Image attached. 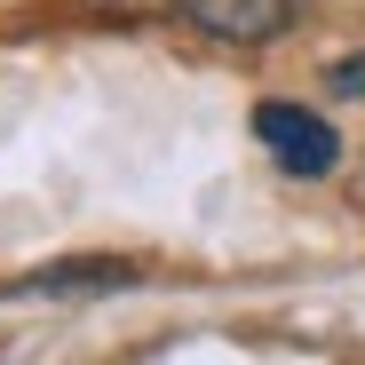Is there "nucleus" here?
<instances>
[{"instance_id": "nucleus-1", "label": "nucleus", "mask_w": 365, "mask_h": 365, "mask_svg": "<svg viewBox=\"0 0 365 365\" xmlns=\"http://www.w3.org/2000/svg\"><path fill=\"white\" fill-rule=\"evenodd\" d=\"M175 9H182V24H199L207 40H238V48H262V40L294 32L310 0H175Z\"/></svg>"}, {"instance_id": "nucleus-3", "label": "nucleus", "mask_w": 365, "mask_h": 365, "mask_svg": "<svg viewBox=\"0 0 365 365\" xmlns=\"http://www.w3.org/2000/svg\"><path fill=\"white\" fill-rule=\"evenodd\" d=\"M111 286H135V262H56L32 278V294H111Z\"/></svg>"}, {"instance_id": "nucleus-4", "label": "nucleus", "mask_w": 365, "mask_h": 365, "mask_svg": "<svg viewBox=\"0 0 365 365\" xmlns=\"http://www.w3.org/2000/svg\"><path fill=\"white\" fill-rule=\"evenodd\" d=\"M334 88H341V96H365V56H349V64H334Z\"/></svg>"}, {"instance_id": "nucleus-2", "label": "nucleus", "mask_w": 365, "mask_h": 365, "mask_svg": "<svg viewBox=\"0 0 365 365\" xmlns=\"http://www.w3.org/2000/svg\"><path fill=\"white\" fill-rule=\"evenodd\" d=\"M255 135L270 143V159L286 167V175H326L334 167V128H326V119L318 111H302V103H262L255 111Z\"/></svg>"}]
</instances>
